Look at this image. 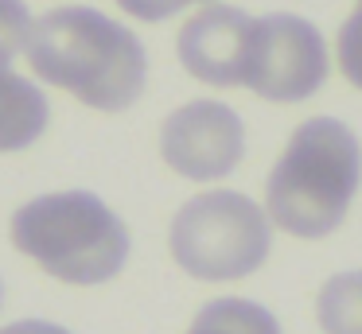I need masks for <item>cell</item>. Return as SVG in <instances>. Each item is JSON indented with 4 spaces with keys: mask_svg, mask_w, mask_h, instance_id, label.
<instances>
[{
    "mask_svg": "<svg viewBox=\"0 0 362 334\" xmlns=\"http://www.w3.org/2000/svg\"><path fill=\"white\" fill-rule=\"evenodd\" d=\"M0 295H4V284H0Z\"/></svg>",
    "mask_w": 362,
    "mask_h": 334,
    "instance_id": "14",
    "label": "cell"
},
{
    "mask_svg": "<svg viewBox=\"0 0 362 334\" xmlns=\"http://www.w3.org/2000/svg\"><path fill=\"white\" fill-rule=\"evenodd\" d=\"M335 51H339V70L346 74V82H351L354 90H362V4L343 20Z\"/></svg>",
    "mask_w": 362,
    "mask_h": 334,
    "instance_id": "11",
    "label": "cell"
},
{
    "mask_svg": "<svg viewBox=\"0 0 362 334\" xmlns=\"http://www.w3.org/2000/svg\"><path fill=\"white\" fill-rule=\"evenodd\" d=\"M160 155L183 179H226L245 155V124L222 101H187L168 113L160 129Z\"/></svg>",
    "mask_w": 362,
    "mask_h": 334,
    "instance_id": "6",
    "label": "cell"
},
{
    "mask_svg": "<svg viewBox=\"0 0 362 334\" xmlns=\"http://www.w3.org/2000/svg\"><path fill=\"white\" fill-rule=\"evenodd\" d=\"M172 256L195 280H242L273 249V217L238 191H211L183 202L168 233Z\"/></svg>",
    "mask_w": 362,
    "mask_h": 334,
    "instance_id": "4",
    "label": "cell"
},
{
    "mask_svg": "<svg viewBox=\"0 0 362 334\" xmlns=\"http://www.w3.org/2000/svg\"><path fill=\"white\" fill-rule=\"evenodd\" d=\"M327 82V43L304 16L273 12L257 20L245 90L265 101H308Z\"/></svg>",
    "mask_w": 362,
    "mask_h": 334,
    "instance_id": "5",
    "label": "cell"
},
{
    "mask_svg": "<svg viewBox=\"0 0 362 334\" xmlns=\"http://www.w3.org/2000/svg\"><path fill=\"white\" fill-rule=\"evenodd\" d=\"M24 54L32 74L102 113L129 109L141 97L148 74L141 39L90 4L55 8L35 20Z\"/></svg>",
    "mask_w": 362,
    "mask_h": 334,
    "instance_id": "1",
    "label": "cell"
},
{
    "mask_svg": "<svg viewBox=\"0 0 362 334\" xmlns=\"http://www.w3.org/2000/svg\"><path fill=\"white\" fill-rule=\"evenodd\" d=\"M0 334H71L55 323H43V318H24V323H12V326H0Z\"/></svg>",
    "mask_w": 362,
    "mask_h": 334,
    "instance_id": "13",
    "label": "cell"
},
{
    "mask_svg": "<svg viewBox=\"0 0 362 334\" xmlns=\"http://www.w3.org/2000/svg\"><path fill=\"white\" fill-rule=\"evenodd\" d=\"M253 35H257V20L250 12L230 4H206L180 28L175 47L187 74L206 85L230 90V85H245Z\"/></svg>",
    "mask_w": 362,
    "mask_h": 334,
    "instance_id": "7",
    "label": "cell"
},
{
    "mask_svg": "<svg viewBox=\"0 0 362 334\" xmlns=\"http://www.w3.org/2000/svg\"><path fill=\"white\" fill-rule=\"evenodd\" d=\"M323 334H362V272H339L315 299Z\"/></svg>",
    "mask_w": 362,
    "mask_h": 334,
    "instance_id": "10",
    "label": "cell"
},
{
    "mask_svg": "<svg viewBox=\"0 0 362 334\" xmlns=\"http://www.w3.org/2000/svg\"><path fill=\"white\" fill-rule=\"evenodd\" d=\"M12 245L63 284H105L125 268L129 229L98 194L55 191L12 214Z\"/></svg>",
    "mask_w": 362,
    "mask_h": 334,
    "instance_id": "3",
    "label": "cell"
},
{
    "mask_svg": "<svg viewBox=\"0 0 362 334\" xmlns=\"http://www.w3.org/2000/svg\"><path fill=\"white\" fill-rule=\"evenodd\" d=\"M191 4H214V0H117V8H125L129 16H136L144 23H160Z\"/></svg>",
    "mask_w": 362,
    "mask_h": 334,
    "instance_id": "12",
    "label": "cell"
},
{
    "mask_svg": "<svg viewBox=\"0 0 362 334\" xmlns=\"http://www.w3.org/2000/svg\"><path fill=\"white\" fill-rule=\"evenodd\" d=\"M32 28L24 0H0V152L32 148L51 121L43 90L12 70V59L28 47Z\"/></svg>",
    "mask_w": 362,
    "mask_h": 334,
    "instance_id": "8",
    "label": "cell"
},
{
    "mask_svg": "<svg viewBox=\"0 0 362 334\" xmlns=\"http://www.w3.org/2000/svg\"><path fill=\"white\" fill-rule=\"evenodd\" d=\"M362 183L358 136L335 117H312L284 144L265 183V210L292 237H327L339 229Z\"/></svg>",
    "mask_w": 362,
    "mask_h": 334,
    "instance_id": "2",
    "label": "cell"
},
{
    "mask_svg": "<svg viewBox=\"0 0 362 334\" xmlns=\"http://www.w3.org/2000/svg\"><path fill=\"white\" fill-rule=\"evenodd\" d=\"M187 334H281V326L261 303L214 299L195 315Z\"/></svg>",
    "mask_w": 362,
    "mask_h": 334,
    "instance_id": "9",
    "label": "cell"
}]
</instances>
